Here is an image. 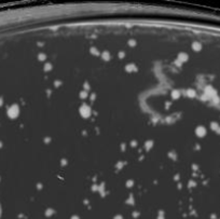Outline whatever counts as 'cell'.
<instances>
[{"mask_svg":"<svg viewBox=\"0 0 220 219\" xmlns=\"http://www.w3.org/2000/svg\"><path fill=\"white\" fill-rule=\"evenodd\" d=\"M0 217H1V205H0Z\"/></svg>","mask_w":220,"mask_h":219,"instance_id":"cell-1","label":"cell"}]
</instances>
